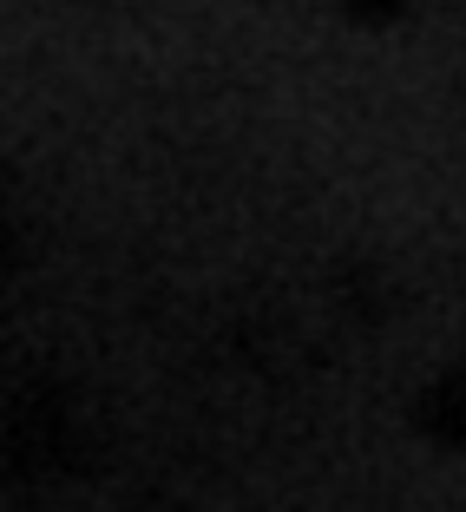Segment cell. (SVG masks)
<instances>
[{"label":"cell","mask_w":466,"mask_h":512,"mask_svg":"<svg viewBox=\"0 0 466 512\" xmlns=\"http://www.w3.org/2000/svg\"><path fill=\"white\" fill-rule=\"evenodd\" d=\"M92 453H99L92 407L66 381H20L0 401V506H53L92 467Z\"/></svg>","instance_id":"cell-1"},{"label":"cell","mask_w":466,"mask_h":512,"mask_svg":"<svg viewBox=\"0 0 466 512\" xmlns=\"http://www.w3.org/2000/svg\"><path fill=\"white\" fill-rule=\"evenodd\" d=\"M421 427H427V434H440V440H453V447H466V368H460V375H447L434 394H427Z\"/></svg>","instance_id":"cell-2"},{"label":"cell","mask_w":466,"mask_h":512,"mask_svg":"<svg viewBox=\"0 0 466 512\" xmlns=\"http://www.w3.org/2000/svg\"><path fill=\"white\" fill-rule=\"evenodd\" d=\"M14 276H20V224H14V211L0 204V309L14 296Z\"/></svg>","instance_id":"cell-3"},{"label":"cell","mask_w":466,"mask_h":512,"mask_svg":"<svg viewBox=\"0 0 466 512\" xmlns=\"http://www.w3.org/2000/svg\"><path fill=\"white\" fill-rule=\"evenodd\" d=\"M348 14H361V20H388V14H401V0H342Z\"/></svg>","instance_id":"cell-4"},{"label":"cell","mask_w":466,"mask_h":512,"mask_svg":"<svg viewBox=\"0 0 466 512\" xmlns=\"http://www.w3.org/2000/svg\"><path fill=\"white\" fill-rule=\"evenodd\" d=\"M145 512H158V506H145Z\"/></svg>","instance_id":"cell-5"}]
</instances>
